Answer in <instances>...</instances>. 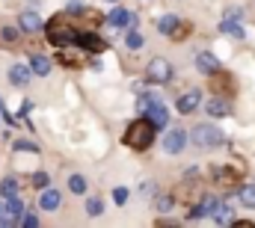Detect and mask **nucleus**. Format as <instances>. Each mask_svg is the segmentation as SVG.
I'll return each mask as SVG.
<instances>
[{"mask_svg":"<svg viewBox=\"0 0 255 228\" xmlns=\"http://www.w3.org/2000/svg\"><path fill=\"white\" fill-rule=\"evenodd\" d=\"M45 36H48V42H51V45L68 48V45H77L80 30H74V24H71L65 15H54V18L45 24Z\"/></svg>","mask_w":255,"mask_h":228,"instance_id":"obj_1","label":"nucleus"},{"mask_svg":"<svg viewBox=\"0 0 255 228\" xmlns=\"http://www.w3.org/2000/svg\"><path fill=\"white\" fill-rule=\"evenodd\" d=\"M154 130L157 127H154L151 118H133L125 130V145L133 148V151H145L151 145V139H154Z\"/></svg>","mask_w":255,"mask_h":228,"instance_id":"obj_2","label":"nucleus"},{"mask_svg":"<svg viewBox=\"0 0 255 228\" xmlns=\"http://www.w3.org/2000/svg\"><path fill=\"white\" fill-rule=\"evenodd\" d=\"M190 142L196 148H217V145L226 142V136H223V130L214 127V124H196L190 130Z\"/></svg>","mask_w":255,"mask_h":228,"instance_id":"obj_3","label":"nucleus"},{"mask_svg":"<svg viewBox=\"0 0 255 228\" xmlns=\"http://www.w3.org/2000/svg\"><path fill=\"white\" fill-rule=\"evenodd\" d=\"M145 74H148V80H151V83H169V80H172V65H169V59L154 57L151 62H148Z\"/></svg>","mask_w":255,"mask_h":228,"instance_id":"obj_4","label":"nucleus"},{"mask_svg":"<svg viewBox=\"0 0 255 228\" xmlns=\"http://www.w3.org/2000/svg\"><path fill=\"white\" fill-rule=\"evenodd\" d=\"M187 136H190V133H184L181 127H169L166 136H163V151H166V154H181L184 145H187Z\"/></svg>","mask_w":255,"mask_h":228,"instance_id":"obj_5","label":"nucleus"},{"mask_svg":"<svg viewBox=\"0 0 255 228\" xmlns=\"http://www.w3.org/2000/svg\"><path fill=\"white\" fill-rule=\"evenodd\" d=\"M104 21H107L110 27H133V24H136V15H133V12H128V9H122V6H116Z\"/></svg>","mask_w":255,"mask_h":228,"instance_id":"obj_6","label":"nucleus"},{"mask_svg":"<svg viewBox=\"0 0 255 228\" xmlns=\"http://www.w3.org/2000/svg\"><path fill=\"white\" fill-rule=\"evenodd\" d=\"M30 77H33V68L24 65V62H15V65L9 68V83H15V86H27Z\"/></svg>","mask_w":255,"mask_h":228,"instance_id":"obj_7","label":"nucleus"},{"mask_svg":"<svg viewBox=\"0 0 255 228\" xmlns=\"http://www.w3.org/2000/svg\"><path fill=\"white\" fill-rule=\"evenodd\" d=\"M18 27H21V33H39V30L45 27V21H42L36 12H21V18H18Z\"/></svg>","mask_w":255,"mask_h":228,"instance_id":"obj_8","label":"nucleus"},{"mask_svg":"<svg viewBox=\"0 0 255 228\" xmlns=\"http://www.w3.org/2000/svg\"><path fill=\"white\" fill-rule=\"evenodd\" d=\"M77 45L86 48V51H92V54H101V51L107 48V42H104L101 36H95V33H80V36H77Z\"/></svg>","mask_w":255,"mask_h":228,"instance_id":"obj_9","label":"nucleus"},{"mask_svg":"<svg viewBox=\"0 0 255 228\" xmlns=\"http://www.w3.org/2000/svg\"><path fill=\"white\" fill-rule=\"evenodd\" d=\"M199 101H202V92L199 89H190V92H184L181 98H178V113H193V110H199Z\"/></svg>","mask_w":255,"mask_h":228,"instance_id":"obj_10","label":"nucleus"},{"mask_svg":"<svg viewBox=\"0 0 255 228\" xmlns=\"http://www.w3.org/2000/svg\"><path fill=\"white\" fill-rule=\"evenodd\" d=\"M196 68H202L205 74H217L223 65H220V59L214 57V54H208V51H202V54H196Z\"/></svg>","mask_w":255,"mask_h":228,"instance_id":"obj_11","label":"nucleus"},{"mask_svg":"<svg viewBox=\"0 0 255 228\" xmlns=\"http://www.w3.org/2000/svg\"><path fill=\"white\" fill-rule=\"evenodd\" d=\"M217 205H220V202H217L214 196H205V199H202L199 205H193V211H190V220H202V217H208V214H214V211H217Z\"/></svg>","mask_w":255,"mask_h":228,"instance_id":"obj_12","label":"nucleus"},{"mask_svg":"<svg viewBox=\"0 0 255 228\" xmlns=\"http://www.w3.org/2000/svg\"><path fill=\"white\" fill-rule=\"evenodd\" d=\"M145 115L154 121V127H166V124H169V110H166L163 104H151Z\"/></svg>","mask_w":255,"mask_h":228,"instance_id":"obj_13","label":"nucleus"},{"mask_svg":"<svg viewBox=\"0 0 255 228\" xmlns=\"http://www.w3.org/2000/svg\"><path fill=\"white\" fill-rule=\"evenodd\" d=\"M39 205H42V211H60L63 196H60L57 190H45V193H42V199H39Z\"/></svg>","mask_w":255,"mask_h":228,"instance_id":"obj_14","label":"nucleus"},{"mask_svg":"<svg viewBox=\"0 0 255 228\" xmlns=\"http://www.w3.org/2000/svg\"><path fill=\"white\" fill-rule=\"evenodd\" d=\"M220 33H226V36H235V39H244V27L238 24V18H223L220 21Z\"/></svg>","mask_w":255,"mask_h":228,"instance_id":"obj_15","label":"nucleus"},{"mask_svg":"<svg viewBox=\"0 0 255 228\" xmlns=\"http://www.w3.org/2000/svg\"><path fill=\"white\" fill-rule=\"evenodd\" d=\"M30 68H33V74H39V77H48V74H51V59H48V57H39V54H36V57L30 59Z\"/></svg>","mask_w":255,"mask_h":228,"instance_id":"obj_16","label":"nucleus"},{"mask_svg":"<svg viewBox=\"0 0 255 228\" xmlns=\"http://www.w3.org/2000/svg\"><path fill=\"white\" fill-rule=\"evenodd\" d=\"M208 113L217 115V118H220V115H229L232 113V104L223 101V98H214V101H208Z\"/></svg>","mask_w":255,"mask_h":228,"instance_id":"obj_17","label":"nucleus"},{"mask_svg":"<svg viewBox=\"0 0 255 228\" xmlns=\"http://www.w3.org/2000/svg\"><path fill=\"white\" fill-rule=\"evenodd\" d=\"M175 27H178V18H175V15H163V18L157 21V30H160L163 36H172Z\"/></svg>","mask_w":255,"mask_h":228,"instance_id":"obj_18","label":"nucleus"},{"mask_svg":"<svg viewBox=\"0 0 255 228\" xmlns=\"http://www.w3.org/2000/svg\"><path fill=\"white\" fill-rule=\"evenodd\" d=\"M0 196H3V199L18 196V181H15V178H3V181H0Z\"/></svg>","mask_w":255,"mask_h":228,"instance_id":"obj_19","label":"nucleus"},{"mask_svg":"<svg viewBox=\"0 0 255 228\" xmlns=\"http://www.w3.org/2000/svg\"><path fill=\"white\" fill-rule=\"evenodd\" d=\"M6 208H9V214H12V217H15V223H21V217H24V214H27V211H24V205H21V199H18V196H12V199H6Z\"/></svg>","mask_w":255,"mask_h":228,"instance_id":"obj_20","label":"nucleus"},{"mask_svg":"<svg viewBox=\"0 0 255 228\" xmlns=\"http://www.w3.org/2000/svg\"><path fill=\"white\" fill-rule=\"evenodd\" d=\"M68 190H71L74 196L86 193V178H83V175H71V178H68Z\"/></svg>","mask_w":255,"mask_h":228,"instance_id":"obj_21","label":"nucleus"},{"mask_svg":"<svg viewBox=\"0 0 255 228\" xmlns=\"http://www.w3.org/2000/svg\"><path fill=\"white\" fill-rule=\"evenodd\" d=\"M211 217H214V223H217V226H226V223H232V211H229L226 205H217V211H214Z\"/></svg>","mask_w":255,"mask_h":228,"instance_id":"obj_22","label":"nucleus"},{"mask_svg":"<svg viewBox=\"0 0 255 228\" xmlns=\"http://www.w3.org/2000/svg\"><path fill=\"white\" fill-rule=\"evenodd\" d=\"M57 59H60V62H63V65H68V68H80V57H74V54H68V51H60V54H57Z\"/></svg>","mask_w":255,"mask_h":228,"instance_id":"obj_23","label":"nucleus"},{"mask_svg":"<svg viewBox=\"0 0 255 228\" xmlns=\"http://www.w3.org/2000/svg\"><path fill=\"white\" fill-rule=\"evenodd\" d=\"M151 104H160V95L157 92H151V95H142L139 98V113H148V107Z\"/></svg>","mask_w":255,"mask_h":228,"instance_id":"obj_24","label":"nucleus"},{"mask_svg":"<svg viewBox=\"0 0 255 228\" xmlns=\"http://www.w3.org/2000/svg\"><path fill=\"white\" fill-rule=\"evenodd\" d=\"M12 148H15V151H30V154H39V145H36V142H27V139H15V142H12Z\"/></svg>","mask_w":255,"mask_h":228,"instance_id":"obj_25","label":"nucleus"},{"mask_svg":"<svg viewBox=\"0 0 255 228\" xmlns=\"http://www.w3.org/2000/svg\"><path fill=\"white\" fill-rule=\"evenodd\" d=\"M86 214H89V217H101V214H104V202H101V199H89V202H86Z\"/></svg>","mask_w":255,"mask_h":228,"instance_id":"obj_26","label":"nucleus"},{"mask_svg":"<svg viewBox=\"0 0 255 228\" xmlns=\"http://www.w3.org/2000/svg\"><path fill=\"white\" fill-rule=\"evenodd\" d=\"M241 202L247 205V208H255V187H241Z\"/></svg>","mask_w":255,"mask_h":228,"instance_id":"obj_27","label":"nucleus"},{"mask_svg":"<svg viewBox=\"0 0 255 228\" xmlns=\"http://www.w3.org/2000/svg\"><path fill=\"white\" fill-rule=\"evenodd\" d=\"M125 45L130 48V51H139V48H142V36H139L136 30H130V33H128V39H125Z\"/></svg>","mask_w":255,"mask_h":228,"instance_id":"obj_28","label":"nucleus"},{"mask_svg":"<svg viewBox=\"0 0 255 228\" xmlns=\"http://www.w3.org/2000/svg\"><path fill=\"white\" fill-rule=\"evenodd\" d=\"M0 226H15V217H12L9 208H6V199L0 202Z\"/></svg>","mask_w":255,"mask_h":228,"instance_id":"obj_29","label":"nucleus"},{"mask_svg":"<svg viewBox=\"0 0 255 228\" xmlns=\"http://www.w3.org/2000/svg\"><path fill=\"white\" fill-rule=\"evenodd\" d=\"M18 30H21V27H3V33H0V36H3V42H9V45H12V42L18 39Z\"/></svg>","mask_w":255,"mask_h":228,"instance_id":"obj_30","label":"nucleus"},{"mask_svg":"<svg viewBox=\"0 0 255 228\" xmlns=\"http://www.w3.org/2000/svg\"><path fill=\"white\" fill-rule=\"evenodd\" d=\"M33 187H36V190H45V187H48V175H45V172H36V175H33Z\"/></svg>","mask_w":255,"mask_h":228,"instance_id":"obj_31","label":"nucleus"},{"mask_svg":"<svg viewBox=\"0 0 255 228\" xmlns=\"http://www.w3.org/2000/svg\"><path fill=\"white\" fill-rule=\"evenodd\" d=\"M113 202H116V205H125L128 202V190L125 187H116V190H113Z\"/></svg>","mask_w":255,"mask_h":228,"instance_id":"obj_32","label":"nucleus"},{"mask_svg":"<svg viewBox=\"0 0 255 228\" xmlns=\"http://www.w3.org/2000/svg\"><path fill=\"white\" fill-rule=\"evenodd\" d=\"M21 226H27V228H36V226H39V220H36V214H24V217H21Z\"/></svg>","mask_w":255,"mask_h":228,"instance_id":"obj_33","label":"nucleus"},{"mask_svg":"<svg viewBox=\"0 0 255 228\" xmlns=\"http://www.w3.org/2000/svg\"><path fill=\"white\" fill-rule=\"evenodd\" d=\"M187 36V24H181V27H175V33H172V39H184Z\"/></svg>","mask_w":255,"mask_h":228,"instance_id":"obj_34","label":"nucleus"},{"mask_svg":"<svg viewBox=\"0 0 255 228\" xmlns=\"http://www.w3.org/2000/svg\"><path fill=\"white\" fill-rule=\"evenodd\" d=\"M68 12H83V3H80V0H71V3H68Z\"/></svg>","mask_w":255,"mask_h":228,"instance_id":"obj_35","label":"nucleus"},{"mask_svg":"<svg viewBox=\"0 0 255 228\" xmlns=\"http://www.w3.org/2000/svg\"><path fill=\"white\" fill-rule=\"evenodd\" d=\"M157 208H160V211H169V208H172V199H160Z\"/></svg>","mask_w":255,"mask_h":228,"instance_id":"obj_36","label":"nucleus"},{"mask_svg":"<svg viewBox=\"0 0 255 228\" xmlns=\"http://www.w3.org/2000/svg\"><path fill=\"white\" fill-rule=\"evenodd\" d=\"M107 3H119V0H107Z\"/></svg>","mask_w":255,"mask_h":228,"instance_id":"obj_37","label":"nucleus"}]
</instances>
